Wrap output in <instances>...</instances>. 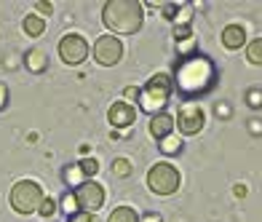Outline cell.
I'll list each match as a JSON object with an SVG mask.
<instances>
[{"instance_id":"1","label":"cell","mask_w":262,"mask_h":222,"mask_svg":"<svg viewBox=\"0 0 262 222\" xmlns=\"http://www.w3.org/2000/svg\"><path fill=\"white\" fill-rule=\"evenodd\" d=\"M214 80H217V67H214V62L204 54H193V56H187V59H182L177 64V73H174L177 91H180L182 97H190V99L211 91Z\"/></svg>"},{"instance_id":"2","label":"cell","mask_w":262,"mask_h":222,"mask_svg":"<svg viewBox=\"0 0 262 222\" xmlns=\"http://www.w3.org/2000/svg\"><path fill=\"white\" fill-rule=\"evenodd\" d=\"M102 21L115 35H134L145 21V6L139 0H107L102 8Z\"/></svg>"},{"instance_id":"3","label":"cell","mask_w":262,"mask_h":222,"mask_svg":"<svg viewBox=\"0 0 262 222\" xmlns=\"http://www.w3.org/2000/svg\"><path fill=\"white\" fill-rule=\"evenodd\" d=\"M169 97H171V78L166 73H158L139 91V107L150 115H158L166 104H169Z\"/></svg>"},{"instance_id":"4","label":"cell","mask_w":262,"mask_h":222,"mask_svg":"<svg viewBox=\"0 0 262 222\" xmlns=\"http://www.w3.org/2000/svg\"><path fill=\"white\" fill-rule=\"evenodd\" d=\"M11 206H14V212L19 214H32L38 212V206L43 201V188L35 180H19L14 188H11Z\"/></svg>"},{"instance_id":"5","label":"cell","mask_w":262,"mask_h":222,"mask_svg":"<svg viewBox=\"0 0 262 222\" xmlns=\"http://www.w3.org/2000/svg\"><path fill=\"white\" fill-rule=\"evenodd\" d=\"M147 188L158 195L177 193V188H180V171H177V166H171V163H166V161L156 163V166L147 171Z\"/></svg>"},{"instance_id":"6","label":"cell","mask_w":262,"mask_h":222,"mask_svg":"<svg viewBox=\"0 0 262 222\" xmlns=\"http://www.w3.org/2000/svg\"><path fill=\"white\" fill-rule=\"evenodd\" d=\"M204 123H206V113L195 102L182 104L180 113H177V118H174V128H180V134H187V137L198 134L201 128H204Z\"/></svg>"},{"instance_id":"7","label":"cell","mask_w":262,"mask_h":222,"mask_svg":"<svg viewBox=\"0 0 262 222\" xmlns=\"http://www.w3.org/2000/svg\"><path fill=\"white\" fill-rule=\"evenodd\" d=\"M73 195H75L80 212H89V214H97V209H102V204H104V188L99 182H91V180L80 182Z\"/></svg>"},{"instance_id":"8","label":"cell","mask_w":262,"mask_h":222,"mask_svg":"<svg viewBox=\"0 0 262 222\" xmlns=\"http://www.w3.org/2000/svg\"><path fill=\"white\" fill-rule=\"evenodd\" d=\"M59 56H62L64 64H80L89 56V43L83 35L78 32H67L62 40H59Z\"/></svg>"},{"instance_id":"9","label":"cell","mask_w":262,"mask_h":222,"mask_svg":"<svg viewBox=\"0 0 262 222\" xmlns=\"http://www.w3.org/2000/svg\"><path fill=\"white\" fill-rule=\"evenodd\" d=\"M123 56V43L115 38V35H102V38L94 43V59L102 67H113L121 62Z\"/></svg>"},{"instance_id":"10","label":"cell","mask_w":262,"mask_h":222,"mask_svg":"<svg viewBox=\"0 0 262 222\" xmlns=\"http://www.w3.org/2000/svg\"><path fill=\"white\" fill-rule=\"evenodd\" d=\"M137 118V107L131 102H115L110 110H107V121H110L115 128H128Z\"/></svg>"},{"instance_id":"11","label":"cell","mask_w":262,"mask_h":222,"mask_svg":"<svg viewBox=\"0 0 262 222\" xmlns=\"http://www.w3.org/2000/svg\"><path fill=\"white\" fill-rule=\"evenodd\" d=\"M171 131H174V118H171V115L158 113V115H152V118H150V134L156 137V139L169 137Z\"/></svg>"},{"instance_id":"12","label":"cell","mask_w":262,"mask_h":222,"mask_svg":"<svg viewBox=\"0 0 262 222\" xmlns=\"http://www.w3.org/2000/svg\"><path fill=\"white\" fill-rule=\"evenodd\" d=\"M222 43L228 46L230 51L241 49V46L246 43V32H244V27H241V25H228V27L222 30Z\"/></svg>"},{"instance_id":"13","label":"cell","mask_w":262,"mask_h":222,"mask_svg":"<svg viewBox=\"0 0 262 222\" xmlns=\"http://www.w3.org/2000/svg\"><path fill=\"white\" fill-rule=\"evenodd\" d=\"M25 67L30 70V73H46V67H49V62H46V54L40 49H32L25 54Z\"/></svg>"},{"instance_id":"14","label":"cell","mask_w":262,"mask_h":222,"mask_svg":"<svg viewBox=\"0 0 262 222\" xmlns=\"http://www.w3.org/2000/svg\"><path fill=\"white\" fill-rule=\"evenodd\" d=\"M21 27H25V32L30 35V38H38V35L46 32V21H43V16H38V14H30V16H25Z\"/></svg>"},{"instance_id":"15","label":"cell","mask_w":262,"mask_h":222,"mask_svg":"<svg viewBox=\"0 0 262 222\" xmlns=\"http://www.w3.org/2000/svg\"><path fill=\"white\" fill-rule=\"evenodd\" d=\"M107 222H139V217H137V212L131 206H118V209L110 212Z\"/></svg>"},{"instance_id":"16","label":"cell","mask_w":262,"mask_h":222,"mask_svg":"<svg viewBox=\"0 0 262 222\" xmlns=\"http://www.w3.org/2000/svg\"><path fill=\"white\" fill-rule=\"evenodd\" d=\"M62 180H64L67 185H73V188H78L80 182H86V177H83V171H80L78 163H70V166H64V171H62Z\"/></svg>"},{"instance_id":"17","label":"cell","mask_w":262,"mask_h":222,"mask_svg":"<svg viewBox=\"0 0 262 222\" xmlns=\"http://www.w3.org/2000/svg\"><path fill=\"white\" fill-rule=\"evenodd\" d=\"M190 19H193V6L185 3V6H177V14L171 21H177V27H190Z\"/></svg>"},{"instance_id":"18","label":"cell","mask_w":262,"mask_h":222,"mask_svg":"<svg viewBox=\"0 0 262 222\" xmlns=\"http://www.w3.org/2000/svg\"><path fill=\"white\" fill-rule=\"evenodd\" d=\"M161 150H163L166 156H174V153H180V150H182V139H180V137H174V134L163 137V139H161Z\"/></svg>"},{"instance_id":"19","label":"cell","mask_w":262,"mask_h":222,"mask_svg":"<svg viewBox=\"0 0 262 222\" xmlns=\"http://www.w3.org/2000/svg\"><path fill=\"white\" fill-rule=\"evenodd\" d=\"M59 204V209H62V212H67V217L70 214H75V212H80L78 209V201H75V195H73V190H67L64 195H62V201H56Z\"/></svg>"},{"instance_id":"20","label":"cell","mask_w":262,"mask_h":222,"mask_svg":"<svg viewBox=\"0 0 262 222\" xmlns=\"http://www.w3.org/2000/svg\"><path fill=\"white\" fill-rule=\"evenodd\" d=\"M59 212V204H56V198H43L40 206H38V214L46 217V219H51L54 214Z\"/></svg>"},{"instance_id":"21","label":"cell","mask_w":262,"mask_h":222,"mask_svg":"<svg viewBox=\"0 0 262 222\" xmlns=\"http://www.w3.org/2000/svg\"><path fill=\"white\" fill-rule=\"evenodd\" d=\"M246 56H249V62H252V64H259V62H262V40H259V38H254L252 43H249Z\"/></svg>"},{"instance_id":"22","label":"cell","mask_w":262,"mask_h":222,"mask_svg":"<svg viewBox=\"0 0 262 222\" xmlns=\"http://www.w3.org/2000/svg\"><path fill=\"white\" fill-rule=\"evenodd\" d=\"M78 166H80V171H83V177H94V174H97L99 171V163H97V158H83L80 163H78Z\"/></svg>"},{"instance_id":"23","label":"cell","mask_w":262,"mask_h":222,"mask_svg":"<svg viewBox=\"0 0 262 222\" xmlns=\"http://www.w3.org/2000/svg\"><path fill=\"white\" fill-rule=\"evenodd\" d=\"M113 174H115V177H128V174H131V163L126 158H115L113 161Z\"/></svg>"},{"instance_id":"24","label":"cell","mask_w":262,"mask_h":222,"mask_svg":"<svg viewBox=\"0 0 262 222\" xmlns=\"http://www.w3.org/2000/svg\"><path fill=\"white\" fill-rule=\"evenodd\" d=\"M177 49H180V56L187 59V56H193V49H195V38H187L182 43H177Z\"/></svg>"},{"instance_id":"25","label":"cell","mask_w":262,"mask_h":222,"mask_svg":"<svg viewBox=\"0 0 262 222\" xmlns=\"http://www.w3.org/2000/svg\"><path fill=\"white\" fill-rule=\"evenodd\" d=\"M67 222H99L97 214H89V212H75V214H70Z\"/></svg>"},{"instance_id":"26","label":"cell","mask_w":262,"mask_h":222,"mask_svg":"<svg viewBox=\"0 0 262 222\" xmlns=\"http://www.w3.org/2000/svg\"><path fill=\"white\" fill-rule=\"evenodd\" d=\"M174 38H177V43H182L187 38H193V32H190V27H174Z\"/></svg>"},{"instance_id":"27","label":"cell","mask_w":262,"mask_h":222,"mask_svg":"<svg viewBox=\"0 0 262 222\" xmlns=\"http://www.w3.org/2000/svg\"><path fill=\"white\" fill-rule=\"evenodd\" d=\"M246 99H249V107H254V110H257L259 104H262V102H259V88H252V91H249V97H246Z\"/></svg>"},{"instance_id":"28","label":"cell","mask_w":262,"mask_h":222,"mask_svg":"<svg viewBox=\"0 0 262 222\" xmlns=\"http://www.w3.org/2000/svg\"><path fill=\"white\" fill-rule=\"evenodd\" d=\"M6 104H8V86L0 83V110H3Z\"/></svg>"},{"instance_id":"29","label":"cell","mask_w":262,"mask_h":222,"mask_svg":"<svg viewBox=\"0 0 262 222\" xmlns=\"http://www.w3.org/2000/svg\"><path fill=\"white\" fill-rule=\"evenodd\" d=\"M123 97H126V99H134V102H137V99H139V88H137V86H128V88L123 91Z\"/></svg>"},{"instance_id":"30","label":"cell","mask_w":262,"mask_h":222,"mask_svg":"<svg viewBox=\"0 0 262 222\" xmlns=\"http://www.w3.org/2000/svg\"><path fill=\"white\" fill-rule=\"evenodd\" d=\"M38 11H40V14H51V3H38Z\"/></svg>"},{"instance_id":"31","label":"cell","mask_w":262,"mask_h":222,"mask_svg":"<svg viewBox=\"0 0 262 222\" xmlns=\"http://www.w3.org/2000/svg\"><path fill=\"white\" fill-rule=\"evenodd\" d=\"M139 222H161V217H158V214H145Z\"/></svg>"},{"instance_id":"32","label":"cell","mask_w":262,"mask_h":222,"mask_svg":"<svg viewBox=\"0 0 262 222\" xmlns=\"http://www.w3.org/2000/svg\"><path fill=\"white\" fill-rule=\"evenodd\" d=\"M235 195H246V188H244V185H235Z\"/></svg>"}]
</instances>
